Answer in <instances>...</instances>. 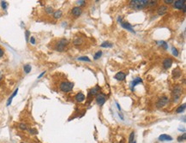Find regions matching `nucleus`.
I'll list each match as a JSON object with an SVG mask.
<instances>
[{
  "label": "nucleus",
  "mask_w": 186,
  "mask_h": 143,
  "mask_svg": "<svg viewBox=\"0 0 186 143\" xmlns=\"http://www.w3.org/2000/svg\"><path fill=\"white\" fill-rule=\"evenodd\" d=\"M148 5V0H132L131 1V6L136 10H141Z\"/></svg>",
  "instance_id": "nucleus-1"
},
{
  "label": "nucleus",
  "mask_w": 186,
  "mask_h": 143,
  "mask_svg": "<svg viewBox=\"0 0 186 143\" xmlns=\"http://www.w3.org/2000/svg\"><path fill=\"white\" fill-rule=\"evenodd\" d=\"M59 88L62 92L68 93L73 89V88H74V84H73L72 82H70V81H64V82H62V83L60 84Z\"/></svg>",
  "instance_id": "nucleus-2"
},
{
  "label": "nucleus",
  "mask_w": 186,
  "mask_h": 143,
  "mask_svg": "<svg viewBox=\"0 0 186 143\" xmlns=\"http://www.w3.org/2000/svg\"><path fill=\"white\" fill-rule=\"evenodd\" d=\"M68 45V40L65 39H60L56 45V50L58 51H64L65 46Z\"/></svg>",
  "instance_id": "nucleus-3"
},
{
  "label": "nucleus",
  "mask_w": 186,
  "mask_h": 143,
  "mask_svg": "<svg viewBox=\"0 0 186 143\" xmlns=\"http://www.w3.org/2000/svg\"><path fill=\"white\" fill-rule=\"evenodd\" d=\"M182 94V88L180 86H177L173 90V101L174 102H178V99L181 97Z\"/></svg>",
  "instance_id": "nucleus-4"
},
{
  "label": "nucleus",
  "mask_w": 186,
  "mask_h": 143,
  "mask_svg": "<svg viewBox=\"0 0 186 143\" xmlns=\"http://www.w3.org/2000/svg\"><path fill=\"white\" fill-rule=\"evenodd\" d=\"M95 99H96L97 104H99L100 105H104V104H105L106 100V96L104 95V94H98L96 95V98H95Z\"/></svg>",
  "instance_id": "nucleus-5"
},
{
  "label": "nucleus",
  "mask_w": 186,
  "mask_h": 143,
  "mask_svg": "<svg viewBox=\"0 0 186 143\" xmlns=\"http://www.w3.org/2000/svg\"><path fill=\"white\" fill-rule=\"evenodd\" d=\"M167 103H168V98L167 97H162L157 102V107H159V108L164 107L165 105H166Z\"/></svg>",
  "instance_id": "nucleus-6"
},
{
  "label": "nucleus",
  "mask_w": 186,
  "mask_h": 143,
  "mask_svg": "<svg viewBox=\"0 0 186 143\" xmlns=\"http://www.w3.org/2000/svg\"><path fill=\"white\" fill-rule=\"evenodd\" d=\"M185 6V1L184 0H178V1H175L174 2V7L176 9H178V10H181Z\"/></svg>",
  "instance_id": "nucleus-7"
},
{
  "label": "nucleus",
  "mask_w": 186,
  "mask_h": 143,
  "mask_svg": "<svg viewBox=\"0 0 186 143\" xmlns=\"http://www.w3.org/2000/svg\"><path fill=\"white\" fill-rule=\"evenodd\" d=\"M81 12H82V10H81V9L80 8V7H74L72 10V14L73 15H75V17H78L81 15Z\"/></svg>",
  "instance_id": "nucleus-8"
},
{
  "label": "nucleus",
  "mask_w": 186,
  "mask_h": 143,
  "mask_svg": "<svg viewBox=\"0 0 186 143\" xmlns=\"http://www.w3.org/2000/svg\"><path fill=\"white\" fill-rule=\"evenodd\" d=\"M171 64H172V60L171 58H166L163 62V67L167 69H169L171 66Z\"/></svg>",
  "instance_id": "nucleus-9"
},
{
  "label": "nucleus",
  "mask_w": 186,
  "mask_h": 143,
  "mask_svg": "<svg viewBox=\"0 0 186 143\" xmlns=\"http://www.w3.org/2000/svg\"><path fill=\"white\" fill-rule=\"evenodd\" d=\"M167 10H168V8H167L166 6H165V5H161V6H160L158 8V14L159 15H164V14H166V13L167 12Z\"/></svg>",
  "instance_id": "nucleus-10"
},
{
  "label": "nucleus",
  "mask_w": 186,
  "mask_h": 143,
  "mask_svg": "<svg viewBox=\"0 0 186 143\" xmlns=\"http://www.w3.org/2000/svg\"><path fill=\"white\" fill-rule=\"evenodd\" d=\"M125 77H126V75L123 72H118L115 75V79L118 80V81H124L125 79Z\"/></svg>",
  "instance_id": "nucleus-11"
},
{
  "label": "nucleus",
  "mask_w": 186,
  "mask_h": 143,
  "mask_svg": "<svg viewBox=\"0 0 186 143\" xmlns=\"http://www.w3.org/2000/svg\"><path fill=\"white\" fill-rule=\"evenodd\" d=\"M75 100L77 101V102H82V101L85 100V95H84L83 94H81V93H79V94H77L76 95H75Z\"/></svg>",
  "instance_id": "nucleus-12"
},
{
  "label": "nucleus",
  "mask_w": 186,
  "mask_h": 143,
  "mask_svg": "<svg viewBox=\"0 0 186 143\" xmlns=\"http://www.w3.org/2000/svg\"><path fill=\"white\" fill-rule=\"evenodd\" d=\"M159 140H160V141H172V137L170 136V135H160V137H159Z\"/></svg>",
  "instance_id": "nucleus-13"
},
{
  "label": "nucleus",
  "mask_w": 186,
  "mask_h": 143,
  "mask_svg": "<svg viewBox=\"0 0 186 143\" xmlns=\"http://www.w3.org/2000/svg\"><path fill=\"white\" fill-rule=\"evenodd\" d=\"M100 90H101L100 87H98V86H95L94 88H93L92 89L90 90L89 94H90V95H97V94H99V92H100Z\"/></svg>",
  "instance_id": "nucleus-14"
},
{
  "label": "nucleus",
  "mask_w": 186,
  "mask_h": 143,
  "mask_svg": "<svg viewBox=\"0 0 186 143\" xmlns=\"http://www.w3.org/2000/svg\"><path fill=\"white\" fill-rule=\"evenodd\" d=\"M141 82H142V80H141V78H139V77H136V78H135V79H134V81H132V83H131V89L133 90V88H135L137 84L141 83Z\"/></svg>",
  "instance_id": "nucleus-15"
},
{
  "label": "nucleus",
  "mask_w": 186,
  "mask_h": 143,
  "mask_svg": "<svg viewBox=\"0 0 186 143\" xmlns=\"http://www.w3.org/2000/svg\"><path fill=\"white\" fill-rule=\"evenodd\" d=\"M17 92H18V88H16V89L15 90V92H14V93H13V94H12V95H11V96L10 97V98H9L8 101H7V106H9V105H10V104H11V102H12L13 98H14V97H15V95H16V94H17Z\"/></svg>",
  "instance_id": "nucleus-16"
},
{
  "label": "nucleus",
  "mask_w": 186,
  "mask_h": 143,
  "mask_svg": "<svg viewBox=\"0 0 186 143\" xmlns=\"http://www.w3.org/2000/svg\"><path fill=\"white\" fill-rule=\"evenodd\" d=\"M121 25H122V27L124 28H126V29L130 30V31H131V32H134L132 27H131V26L130 25V23H128V22H122Z\"/></svg>",
  "instance_id": "nucleus-17"
},
{
  "label": "nucleus",
  "mask_w": 186,
  "mask_h": 143,
  "mask_svg": "<svg viewBox=\"0 0 186 143\" xmlns=\"http://www.w3.org/2000/svg\"><path fill=\"white\" fill-rule=\"evenodd\" d=\"M61 16H62V11L61 10H57L53 13V17L55 19H59Z\"/></svg>",
  "instance_id": "nucleus-18"
},
{
  "label": "nucleus",
  "mask_w": 186,
  "mask_h": 143,
  "mask_svg": "<svg viewBox=\"0 0 186 143\" xmlns=\"http://www.w3.org/2000/svg\"><path fill=\"white\" fill-rule=\"evenodd\" d=\"M23 69H24V71H25V73L28 74V73L31 71V69H32V67H31L30 64H26V65H24Z\"/></svg>",
  "instance_id": "nucleus-19"
},
{
  "label": "nucleus",
  "mask_w": 186,
  "mask_h": 143,
  "mask_svg": "<svg viewBox=\"0 0 186 143\" xmlns=\"http://www.w3.org/2000/svg\"><path fill=\"white\" fill-rule=\"evenodd\" d=\"M172 75H173V76L175 77V78H178V77H179L180 75H181V72L179 71V69H174L173 72H172Z\"/></svg>",
  "instance_id": "nucleus-20"
},
{
  "label": "nucleus",
  "mask_w": 186,
  "mask_h": 143,
  "mask_svg": "<svg viewBox=\"0 0 186 143\" xmlns=\"http://www.w3.org/2000/svg\"><path fill=\"white\" fill-rule=\"evenodd\" d=\"M185 110V105H180L179 107H178V109H177V111H176V112L177 113H181V112H183V111Z\"/></svg>",
  "instance_id": "nucleus-21"
},
{
  "label": "nucleus",
  "mask_w": 186,
  "mask_h": 143,
  "mask_svg": "<svg viewBox=\"0 0 186 143\" xmlns=\"http://www.w3.org/2000/svg\"><path fill=\"white\" fill-rule=\"evenodd\" d=\"M134 140H135V133L131 132V135H130V138H129V143H133L135 141Z\"/></svg>",
  "instance_id": "nucleus-22"
},
{
  "label": "nucleus",
  "mask_w": 186,
  "mask_h": 143,
  "mask_svg": "<svg viewBox=\"0 0 186 143\" xmlns=\"http://www.w3.org/2000/svg\"><path fill=\"white\" fill-rule=\"evenodd\" d=\"M101 47H105V48H106V47H111L112 46V44L110 42H103L102 44L101 45Z\"/></svg>",
  "instance_id": "nucleus-23"
},
{
  "label": "nucleus",
  "mask_w": 186,
  "mask_h": 143,
  "mask_svg": "<svg viewBox=\"0 0 186 143\" xmlns=\"http://www.w3.org/2000/svg\"><path fill=\"white\" fill-rule=\"evenodd\" d=\"M78 60H80V61H84V62H91V60H90L88 57H81V58H78Z\"/></svg>",
  "instance_id": "nucleus-24"
},
{
  "label": "nucleus",
  "mask_w": 186,
  "mask_h": 143,
  "mask_svg": "<svg viewBox=\"0 0 186 143\" xmlns=\"http://www.w3.org/2000/svg\"><path fill=\"white\" fill-rule=\"evenodd\" d=\"M101 55H102V51H97L96 53H95V55H94V60H97L99 59V58H101Z\"/></svg>",
  "instance_id": "nucleus-25"
},
{
  "label": "nucleus",
  "mask_w": 186,
  "mask_h": 143,
  "mask_svg": "<svg viewBox=\"0 0 186 143\" xmlns=\"http://www.w3.org/2000/svg\"><path fill=\"white\" fill-rule=\"evenodd\" d=\"M19 128H21V130H26V129H28V126H27V124L26 123H20Z\"/></svg>",
  "instance_id": "nucleus-26"
},
{
  "label": "nucleus",
  "mask_w": 186,
  "mask_h": 143,
  "mask_svg": "<svg viewBox=\"0 0 186 143\" xmlns=\"http://www.w3.org/2000/svg\"><path fill=\"white\" fill-rule=\"evenodd\" d=\"M29 133L31 134V135H37L38 134V131H37V129H35V128H29Z\"/></svg>",
  "instance_id": "nucleus-27"
},
{
  "label": "nucleus",
  "mask_w": 186,
  "mask_h": 143,
  "mask_svg": "<svg viewBox=\"0 0 186 143\" xmlns=\"http://www.w3.org/2000/svg\"><path fill=\"white\" fill-rule=\"evenodd\" d=\"M81 42H82V39H81L76 38L75 39V41H74V44H75V45H80Z\"/></svg>",
  "instance_id": "nucleus-28"
},
{
  "label": "nucleus",
  "mask_w": 186,
  "mask_h": 143,
  "mask_svg": "<svg viewBox=\"0 0 186 143\" xmlns=\"http://www.w3.org/2000/svg\"><path fill=\"white\" fill-rule=\"evenodd\" d=\"M1 6H2V8L4 9V10H6V8H7V3L5 2V1H2V2H1Z\"/></svg>",
  "instance_id": "nucleus-29"
},
{
  "label": "nucleus",
  "mask_w": 186,
  "mask_h": 143,
  "mask_svg": "<svg viewBox=\"0 0 186 143\" xmlns=\"http://www.w3.org/2000/svg\"><path fill=\"white\" fill-rule=\"evenodd\" d=\"M45 11H46V13H48V14H51V13H52L53 10H52L51 7H47V8L45 9Z\"/></svg>",
  "instance_id": "nucleus-30"
},
{
  "label": "nucleus",
  "mask_w": 186,
  "mask_h": 143,
  "mask_svg": "<svg viewBox=\"0 0 186 143\" xmlns=\"http://www.w3.org/2000/svg\"><path fill=\"white\" fill-rule=\"evenodd\" d=\"M185 136H186V135H185V133H184V135H183V136L178 137V141H184V140H185Z\"/></svg>",
  "instance_id": "nucleus-31"
},
{
  "label": "nucleus",
  "mask_w": 186,
  "mask_h": 143,
  "mask_svg": "<svg viewBox=\"0 0 186 143\" xmlns=\"http://www.w3.org/2000/svg\"><path fill=\"white\" fill-rule=\"evenodd\" d=\"M172 53H173V55L174 56H177L178 55V50L176 49V48H174V47H172Z\"/></svg>",
  "instance_id": "nucleus-32"
},
{
  "label": "nucleus",
  "mask_w": 186,
  "mask_h": 143,
  "mask_svg": "<svg viewBox=\"0 0 186 143\" xmlns=\"http://www.w3.org/2000/svg\"><path fill=\"white\" fill-rule=\"evenodd\" d=\"M161 45H163V47L165 48V49H167V47H168V45H167V44L166 42H164V41H161Z\"/></svg>",
  "instance_id": "nucleus-33"
},
{
  "label": "nucleus",
  "mask_w": 186,
  "mask_h": 143,
  "mask_svg": "<svg viewBox=\"0 0 186 143\" xmlns=\"http://www.w3.org/2000/svg\"><path fill=\"white\" fill-rule=\"evenodd\" d=\"M164 3H165V4H172V3H174V1H173V0H165V1H164Z\"/></svg>",
  "instance_id": "nucleus-34"
},
{
  "label": "nucleus",
  "mask_w": 186,
  "mask_h": 143,
  "mask_svg": "<svg viewBox=\"0 0 186 143\" xmlns=\"http://www.w3.org/2000/svg\"><path fill=\"white\" fill-rule=\"evenodd\" d=\"M85 1L84 0H81V1H77V4L78 5H83L84 4H85Z\"/></svg>",
  "instance_id": "nucleus-35"
},
{
  "label": "nucleus",
  "mask_w": 186,
  "mask_h": 143,
  "mask_svg": "<svg viewBox=\"0 0 186 143\" xmlns=\"http://www.w3.org/2000/svg\"><path fill=\"white\" fill-rule=\"evenodd\" d=\"M30 42H31V44H33V45L35 44V39H34V37H31V38H30Z\"/></svg>",
  "instance_id": "nucleus-36"
},
{
  "label": "nucleus",
  "mask_w": 186,
  "mask_h": 143,
  "mask_svg": "<svg viewBox=\"0 0 186 143\" xmlns=\"http://www.w3.org/2000/svg\"><path fill=\"white\" fill-rule=\"evenodd\" d=\"M28 36H29V31H26V40H28Z\"/></svg>",
  "instance_id": "nucleus-37"
},
{
  "label": "nucleus",
  "mask_w": 186,
  "mask_h": 143,
  "mask_svg": "<svg viewBox=\"0 0 186 143\" xmlns=\"http://www.w3.org/2000/svg\"><path fill=\"white\" fill-rule=\"evenodd\" d=\"M45 71H44V72H42V73H41L40 75H39V76H38V79H40L41 77H42L43 75H45Z\"/></svg>",
  "instance_id": "nucleus-38"
},
{
  "label": "nucleus",
  "mask_w": 186,
  "mask_h": 143,
  "mask_svg": "<svg viewBox=\"0 0 186 143\" xmlns=\"http://www.w3.org/2000/svg\"><path fill=\"white\" fill-rule=\"evenodd\" d=\"M3 55H4V51H3V49H1V48H0V58H1V57H3Z\"/></svg>",
  "instance_id": "nucleus-39"
},
{
  "label": "nucleus",
  "mask_w": 186,
  "mask_h": 143,
  "mask_svg": "<svg viewBox=\"0 0 186 143\" xmlns=\"http://www.w3.org/2000/svg\"><path fill=\"white\" fill-rule=\"evenodd\" d=\"M117 105H118V110H119V111H121V108H120V105H118V103H117Z\"/></svg>",
  "instance_id": "nucleus-40"
},
{
  "label": "nucleus",
  "mask_w": 186,
  "mask_h": 143,
  "mask_svg": "<svg viewBox=\"0 0 186 143\" xmlns=\"http://www.w3.org/2000/svg\"><path fill=\"white\" fill-rule=\"evenodd\" d=\"M1 77H2V75H1V74H0V79H1Z\"/></svg>",
  "instance_id": "nucleus-41"
},
{
  "label": "nucleus",
  "mask_w": 186,
  "mask_h": 143,
  "mask_svg": "<svg viewBox=\"0 0 186 143\" xmlns=\"http://www.w3.org/2000/svg\"><path fill=\"white\" fill-rule=\"evenodd\" d=\"M133 143H136V141H134V142H133Z\"/></svg>",
  "instance_id": "nucleus-42"
},
{
  "label": "nucleus",
  "mask_w": 186,
  "mask_h": 143,
  "mask_svg": "<svg viewBox=\"0 0 186 143\" xmlns=\"http://www.w3.org/2000/svg\"><path fill=\"white\" fill-rule=\"evenodd\" d=\"M21 143H24V142H21Z\"/></svg>",
  "instance_id": "nucleus-43"
}]
</instances>
